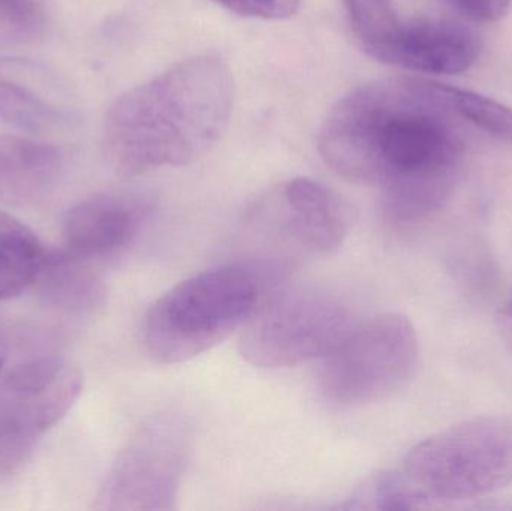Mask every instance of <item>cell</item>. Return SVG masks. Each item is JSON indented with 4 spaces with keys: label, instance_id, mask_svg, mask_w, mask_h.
<instances>
[{
    "label": "cell",
    "instance_id": "1",
    "mask_svg": "<svg viewBox=\"0 0 512 511\" xmlns=\"http://www.w3.org/2000/svg\"><path fill=\"white\" fill-rule=\"evenodd\" d=\"M418 78L352 90L328 113L318 147L349 182L381 185L388 221L411 224L438 204L456 144Z\"/></svg>",
    "mask_w": 512,
    "mask_h": 511
},
{
    "label": "cell",
    "instance_id": "2",
    "mask_svg": "<svg viewBox=\"0 0 512 511\" xmlns=\"http://www.w3.org/2000/svg\"><path fill=\"white\" fill-rule=\"evenodd\" d=\"M234 78L218 57L182 60L116 99L104 125V155L120 176L183 167L224 134Z\"/></svg>",
    "mask_w": 512,
    "mask_h": 511
},
{
    "label": "cell",
    "instance_id": "3",
    "mask_svg": "<svg viewBox=\"0 0 512 511\" xmlns=\"http://www.w3.org/2000/svg\"><path fill=\"white\" fill-rule=\"evenodd\" d=\"M288 272L261 258L213 267L179 282L144 317L147 353L156 362L177 365L212 350L243 329Z\"/></svg>",
    "mask_w": 512,
    "mask_h": 511
},
{
    "label": "cell",
    "instance_id": "4",
    "mask_svg": "<svg viewBox=\"0 0 512 511\" xmlns=\"http://www.w3.org/2000/svg\"><path fill=\"white\" fill-rule=\"evenodd\" d=\"M402 473L430 501L474 500L512 483V417H478L412 447Z\"/></svg>",
    "mask_w": 512,
    "mask_h": 511
},
{
    "label": "cell",
    "instance_id": "5",
    "mask_svg": "<svg viewBox=\"0 0 512 511\" xmlns=\"http://www.w3.org/2000/svg\"><path fill=\"white\" fill-rule=\"evenodd\" d=\"M343 300L310 285L271 288L240 332L243 359L258 368L327 357L355 326Z\"/></svg>",
    "mask_w": 512,
    "mask_h": 511
},
{
    "label": "cell",
    "instance_id": "6",
    "mask_svg": "<svg viewBox=\"0 0 512 511\" xmlns=\"http://www.w3.org/2000/svg\"><path fill=\"white\" fill-rule=\"evenodd\" d=\"M418 365V339L408 317L397 312L355 324L322 359L319 387L334 407L363 408L408 387Z\"/></svg>",
    "mask_w": 512,
    "mask_h": 511
},
{
    "label": "cell",
    "instance_id": "7",
    "mask_svg": "<svg viewBox=\"0 0 512 511\" xmlns=\"http://www.w3.org/2000/svg\"><path fill=\"white\" fill-rule=\"evenodd\" d=\"M191 441V426L180 414L162 413L147 420L111 465L95 509H176Z\"/></svg>",
    "mask_w": 512,
    "mask_h": 511
},
{
    "label": "cell",
    "instance_id": "8",
    "mask_svg": "<svg viewBox=\"0 0 512 511\" xmlns=\"http://www.w3.org/2000/svg\"><path fill=\"white\" fill-rule=\"evenodd\" d=\"M83 375L71 363L42 357L0 380V485L23 468L45 432L74 407Z\"/></svg>",
    "mask_w": 512,
    "mask_h": 511
},
{
    "label": "cell",
    "instance_id": "9",
    "mask_svg": "<svg viewBox=\"0 0 512 511\" xmlns=\"http://www.w3.org/2000/svg\"><path fill=\"white\" fill-rule=\"evenodd\" d=\"M255 212L285 248L294 249L295 260L300 254H333L352 228L349 204L333 189L307 177L277 186Z\"/></svg>",
    "mask_w": 512,
    "mask_h": 511
},
{
    "label": "cell",
    "instance_id": "10",
    "mask_svg": "<svg viewBox=\"0 0 512 511\" xmlns=\"http://www.w3.org/2000/svg\"><path fill=\"white\" fill-rule=\"evenodd\" d=\"M152 209V200L138 192H110L81 201L66 215L68 252L86 261L119 254L137 239Z\"/></svg>",
    "mask_w": 512,
    "mask_h": 511
},
{
    "label": "cell",
    "instance_id": "11",
    "mask_svg": "<svg viewBox=\"0 0 512 511\" xmlns=\"http://www.w3.org/2000/svg\"><path fill=\"white\" fill-rule=\"evenodd\" d=\"M71 98L57 75L23 57H0V117L29 132H47L71 120Z\"/></svg>",
    "mask_w": 512,
    "mask_h": 511
},
{
    "label": "cell",
    "instance_id": "12",
    "mask_svg": "<svg viewBox=\"0 0 512 511\" xmlns=\"http://www.w3.org/2000/svg\"><path fill=\"white\" fill-rule=\"evenodd\" d=\"M480 54L471 30L441 20L403 24L385 63L424 74L454 75L468 71Z\"/></svg>",
    "mask_w": 512,
    "mask_h": 511
},
{
    "label": "cell",
    "instance_id": "13",
    "mask_svg": "<svg viewBox=\"0 0 512 511\" xmlns=\"http://www.w3.org/2000/svg\"><path fill=\"white\" fill-rule=\"evenodd\" d=\"M65 174V156L53 144L0 137V201L15 209L44 203Z\"/></svg>",
    "mask_w": 512,
    "mask_h": 511
},
{
    "label": "cell",
    "instance_id": "14",
    "mask_svg": "<svg viewBox=\"0 0 512 511\" xmlns=\"http://www.w3.org/2000/svg\"><path fill=\"white\" fill-rule=\"evenodd\" d=\"M42 299L66 314L89 317L105 300V287L86 260L71 252H48L36 276Z\"/></svg>",
    "mask_w": 512,
    "mask_h": 511
},
{
    "label": "cell",
    "instance_id": "15",
    "mask_svg": "<svg viewBox=\"0 0 512 511\" xmlns=\"http://www.w3.org/2000/svg\"><path fill=\"white\" fill-rule=\"evenodd\" d=\"M423 92L439 107L453 108L486 134L512 144V110L495 99L471 90L418 78Z\"/></svg>",
    "mask_w": 512,
    "mask_h": 511
},
{
    "label": "cell",
    "instance_id": "16",
    "mask_svg": "<svg viewBox=\"0 0 512 511\" xmlns=\"http://www.w3.org/2000/svg\"><path fill=\"white\" fill-rule=\"evenodd\" d=\"M355 38L364 51L385 62L402 21L390 0H342Z\"/></svg>",
    "mask_w": 512,
    "mask_h": 511
},
{
    "label": "cell",
    "instance_id": "17",
    "mask_svg": "<svg viewBox=\"0 0 512 511\" xmlns=\"http://www.w3.org/2000/svg\"><path fill=\"white\" fill-rule=\"evenodd\" d=\"M429 498L415 488L405 474L375 473L366 477L345 503L342 510H417L429 507Z\"/></svg>",
    "mask_w": 512,
    "mask_h": 511
},
{
    "label": "cell",
    "instance_id": "18",
    "mask_svg": "<svg viewBox=\"0 0 512 511\" xmlns=\"http://www.w3.org/2000/svg\"><path fill=\"white\" fill-rule=\"evenodd\" d=\"M42 29L44 17L35 0H0V50L26 47Z\"/></svg>",
    "mask_w": 512,
    "mask_h": 511
},
{
    "label": "cell",
    "instance_id": "19",
    "mask_svg": "<svg viewBox=\"0 0 512 511\" xmlns=\"http://www.w3.org/2000/svg\"><path fill=\"white\" fill-rule=\"evenodd\" d=\"M0 251L36 264L39 269L50 252L30 228L3 210H0Z\"/></svg>",
    "mask_w": 512,
    "mask_h": 511
},
{
    "label": "cell",
    "instance_id": "20",
    "mask_svg": "<svg viewBox=\"0 0 512 511\" xmlns=\"http://www.w3.org/2000/svg\"><path fill=\"white\" fill-rule=\"evenodd\" d=\"M39 267L0 251V300L20 296L35 284Z\"/></svg>",
    "mask_w": 512,
    "mask_h": 511
},
{
    "label": "cell",
    "instance_id": "21",
    "mask_svg": "<svg viewBox=\"0 0 512 511\" xmlns=\"http://www.w3.org/2000/svg\"><path fill=\"white\" fill-rule=\"evenodd\" d=\"M227 11L259 20H286L300 9L301 0H213Z\"/></svg>",
    "mask_w": 512,
    "mask_h": 511
},
{
    "label": "cell",
    "instance_id": "22",
    "mask_svg": "<svg viewBox=\"0 0 512 511\" xmlns=\"http://www.w3.org/2000/svg\"><path fill=\"white\" fill-rule=\"evenodd\" d=\"M457 8L472 20L492 23L510 11L511 0H453Z\"/></svg>",
    "mask_w": 512,
    "mask_h": 511
},
{
    "label": "cell",
    "instance_id": "23",
    "mask_svg": "<svg viewBox=\"0 0 512 511\" xmlns=\"http://www.w3.org/2000/svg\"><path fill=\"white\" fill-rule=\"evenodd\" d=\"M9 348H11V341H9L8 330L0 323V372L8 362Z\"/></svg>",
    "mask_w": 512,
    "mask_h": 511
},
{
    "label": "cell",
    "instance_id": "24",
    "mask_svg": "<svg viewBox=\"0 0 512 511\" xmlns=\"http://www.w3.org/2000/svg\"><path fill=\"white\" fill-rule=\"evenodd\" d=\"M502 318H504V321H507V323H512V299L508 302V305L505 306L504 311H502Z\"/></svg>",
    "mask_w": 512,
    "mask_h": 511
}]
</instances>
